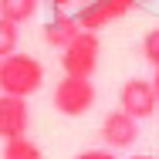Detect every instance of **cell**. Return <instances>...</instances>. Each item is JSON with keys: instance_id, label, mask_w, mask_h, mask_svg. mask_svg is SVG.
Here are the masks:
<instances>
[{"instance_id": "5b68a950", "label": "cell", "mask_w": 159, "mask_h": 159, "mask_svg": "<svg viewBox=\"0 0 159 159\" xmlns=\"http://www.w3.org/2000/svg\"><path fill=\"white\" fill-rule=\"evenodd\" d=\"M119 108L129 112L132 119H149V115H156L159 108V95L156 88H152V81H146V78H129L125 85H122V92H119Z\"/></svg>"}, {"instance_id": "2e32d148", "label": "cell", "mask_w": 159, "mask_h": 159, "mask_svg": "<svg viewBox=\"0 0 159 159\" xmlns=\"http://www.w3.org/2000/svg\"><path fill=\"white\" fill-rule=\"evenodd\" d=\"M129 159H156V156H146V152H135V156H129Z\"/></svg>"}, {"instance_id": "ba28073f", "label": "cell", "mask_w": 159, "mask_h": 159, "mask_svg": "<svg viewBox=\"0 0 159 159\" xmlns=\"http://www.w3.org/2000/svg\"><path fill=\"white\" fill-rule=\"evenodd\" d=\"M78 34H81L78 20H75V17H68V14H54V17L44 24V41H48L51 48H58V51H64Z\"/></svg>"}, {"instance_id": "9a60e30c", "label": "cell", "mask_w": 159, "mask_h": 159, "mask_svg": "<svg viewBox=\"0 0 159 159\" xmlns=\"http://www.w3.org/2000/svg\"><path fill=\"white\" fill-rule=\"evenodd\" d=\"M51 3H54V7L61 10V7H68V3H75V0H51Z\"/></svg>"}, {"instance_id": "9c48e42d", "label": "cell", "mask_w": 159, "mask_h": 159, "mask_svg": "<svg viewBox=\"0 0 159 159\" xmlns=\"http://www.w3.org/2000/svg\"><path fill=\"white\" fill-rule=\"evenodd\" d=\"M34 14H37V0H0V17L17 27L27 24Z\"/></svg>"}, {"instance_id": "3957f363", "label": "cell", "mask_w": 159, "mask_h": 159, "mask_svg": "<svg viewBox=\"0 0 159 159\" xmlns=\"http://www.w3.org/2000/svg\"><path fill=\"white\" fill-rule=\"evenodd\" d=\"M54 108L68 115V119H78V115H85L92 105H95V85H92V78H75V75H64L61 81L54 85Z\"/></svg>"}, {"instance_id": "277c9868", "label": "cell", "mask_w": 159, "mask_h": 159, "mask_svg": "<svg viewBox=\"0 0 159 159\" xmlns=\"http://www.w3.org/2000/svg\"><path fill=\"white\" fill-rule=\"evenodd\" d=\"M139 7V0H88L78 14H75V20H78V27L81 31H102V27H108L112 20H119V17H125Z\"/></svg>"}, {"instance_id": "6da1fadb", "label": "cell", "mask_w": 159, "mask_h": 159, "mask_svg": "<svg viewBox=\"0 0 159 159\" xmlns=\"http://www.w3.org/2000/svg\"><path fill=\"white\" fill-rule=\"evenodd\" d=\"M41 85H44V64L34 54L14 51L0 58V95L31 98L34 92H41Z\"/></svg>"}, {"instance_id": "8fae6325", "label": "cell", "mask_w": 159, "mask_h": 159, "mask_svg": "<svg viewBox=\"0 0 159 159\" xmlns=\"http://www.w3.org/2000/svg\"><path fill=\"white\" fill-rule=\"evenodd\" d=\"M17 24H10V20H3L0 17V58H7V54H14L17 51Z\"/></svg>"}, {"instance_id": "5bb4252c", "label": "cell", "mask_w": 159, "mask_h": 159, "mask_svg": "<svg viewBox=\"0 0 159 159\" xmlns=\"http://www.w3.org/2000/svg\"><path fill=\"white\" fill-rule=\"evenodd\" d=\"M152 88H156V95H159V68L152 71Z\"/></svg>"}, {"instance_id": "8992f818", "label": "cell", "mask_w": 159, "mask_h": 159, "mask_svg": "<svg viewBox=\"0 0 159 159\" xmlns=\"http://www.w3.org/2000/svg\"><path fill=\"white\" fill-rule=\"evenodd\" d=\"M102 139H105V149H129V146H135V139H139V119H132L122 108L108 112L105 122H102Z\"/></svg>"}, {"instance_id": "4fadbf2b", "label": "cell", "mask_w": 159, "mask_h": 159, "mask_svg": "<svg viewBox=\"0 0 159 159\" xmlns=\"http://www.w3.org/2000/svg\"><path fill=\"white\" fill-rule=\"evenodd\" d=\"M75 159H119L112 149H85V152H78Z\"/></svg>"}, {"instance_id": "30bf717a", "label": "cell", "mask_w": 159, "mask_h": 159, "mask_svg": "<svg viewBox=\"0 0 159 159\" xmlns=\"http://www.w3.org/2000/svg\"><path fill=\"white\" fill-rule=\"evenodd\" d=\"M0 159H44V152L37 149V142H31L27 135H20V139H7L3 142Z\"/></svg>"}, {"instance_id": "7c38bea8", "label": "cell", "mask_w": 159, "mask_h": 159, "mask_svg": "<svg viewBox=\"0 0 159 159\" xmlns=\"http://www.w3.org/2000/svg\"><path fill=\"white\" fill-rule=\"evenodd\" d=\"M142 54H146V61L152 64V68H159V27H152V31L142 37Z\"/></svg>"}, {"instance_id": "7a4b0ae2", "label": "cell", "mask_w": 159, "mask_h": 159, "mask_svg": "<svg viewBox=\"0 0 159 159\" xmlns=\"http://www.w3.org/2000/svg\"><path fill=\"white\" fill-rule=\"evenodd\" d=\"M102 58V41L95 31H81L68 48L61 51V71L75 78H92Z\"/></svg>"}, {"instance_id": "52a82bcc", "label": "cell", "mask_w": 159, "mask_h": 159, "mask_svg": "<svg viewBox=\"0 0 159 159\" xmlns=\"http://www.w3.org/2000/svg\"><path fill=\"white\" fill-rule=\"evenodd\" d=\"M31 125V108H27V98L17 95H0V139H20L27 135Z\"/></svg>"}]
</instances>
